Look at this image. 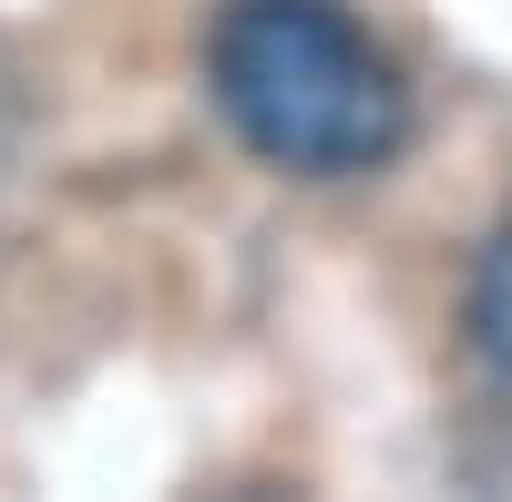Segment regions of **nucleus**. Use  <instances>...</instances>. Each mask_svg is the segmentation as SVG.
Here are the masks:
<instances>
[{
	"label": "nucleus",
	"instance_id": "nucleus-1",
	"mask_svg": "<svg viewBox=\"0 0 512 502\" xmlns=\"http://www.w3.org/2000/svg\"><path fill=\"white\" fill-rule=\"evenodd\" d=\"M216 103L287 175H359L410 134V82L338 0H226Z\"/></svg>",
	"mask_w": 512,
	"mask_h": 502
}]
</instances>
